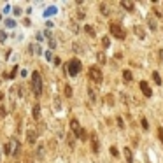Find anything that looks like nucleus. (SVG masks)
<instances>
[{"label": "nucleus", "mask_w": 163, "mask_h": 163, "mask_svg": "<svg viewBox=\"0 0 163 163\" xmlns=\"http://www.w3.org/2000/svg\"><path fill=\"white\" fill-rule=\"evenodd\" d=\"M109 32H110L116 39H119V40H123V39L126 37V32L123 30V27L119 25V23H109Z\"/></svg>", "instance_id": "obj_1"}, {"label": "nucleus", "mask_w": 163, "mask_h": 163, "mask_svg": "<svg viewBox=\"0 0 163 163\" xmlns=\"http://www.w3.org/2000/svg\"><path fill=\"white\" fill-rule=\"evenodd\" d=\"M67 72H68V76H72V77L77 76L81 72V61L77 58L70 60V61H68V65H67Z\"/></svg>", "instance_id": "obj_2"}, {"label": "nucleus", "mask_w": 163, "mask_h": 163, "mask_svg": "<svg viewBox=\"0 0 163 163\" xmlns=\"http://www.w3.org/2000/svg\"><path fill=\"white\" fill-rule=\"evenodd\" d=\"M32 86H33V91L35 95H42V79H40V74L39 72H33L32 74Z\"/></svg>", "instance_id": "obj_3"}, {"label": "nucleus", "mask_w": 163, "mask_h": 163, "mask_svg": "<svg viewBox=\"0 0 163 163\" xmlns=\"http://www.w3.org/2000/svg\"><path fill=\"white\" fill-rule=\"evenodd\" d=\"M89 79L93 81V83H102V79H104V76H102V70L97 67V65H93V67H89Z\"/></svg>", "instance_id": "obj_4"}, {"label": "nucleus", "mask_w": 163, "mask_h": 163, "mask_svg": "<svg viewBox=\"0 0 163 163\" xmlns=\"http://www.w3.org/2000/svg\"><path fill=\"white\" fill-rule=\"evenodd\" d=\"M140 91L144 93V97H153V91H151V88H149V84L146 83V81H140Z\"/></svg>", "instance_id": "obj_5"}, {"label": "nucleus", "mask_w": 163, "mask_h": 163, "mask_svg": "<svg viewBox=\"0 0 163 163\" xmlns=\"http://www.w3.org/2000/svg\"><path fill=\"white\" fill-rule=\"evenodd\" d=\"M27 140H28V144H35L37 142V132L35 130H28L27 132Z\"/></svg>", "instance_id": "obj_6"}, {"label": "nucleus", "mask_w": 163, "mask_h": 163, "mask_svg": "<svg viewBox=\"0 0 163 163\" xmlns=\"http://www.w3.org/2000/svg\"><path fill=\"white\" fill-rule=\"evenodd\" d=\"M11 154H14V156L19 154V142L16 140V138H12V140H11Z\"/></svg>", "instance_id": "obj_7"}, {"label": "nucleus", "mask_w": 163, "mask_h": 163, "mask_svg": "<svg viewBox=\"0 0 163 163\" xmlns=\"http://www.w3.org/2000/svg\"><path fill=\"white\" fill-rule=\"evenodd\" d=\"M121 7L132 12V11L135 9V2H130V0H128V2H126V0H123V2H121Z\"/></svg>", "instance_id": "obj_8"}, {"label": "nucleus", "mask_w": 163, "mask_h": 163, "mask_svg": "<svg viewBox=\"0 0 163 163\" xmlns=\"http://www.w3.org/2000/svg\"><path fill=\"white\" fill-rule=\"evenodd\" d=\"M91 147H93V153H98V147L100 146H98V140H97V135L95 133L91 135Z\"/></svg>", "instance_id": "obj_9"}, {"label": "nucleus", "mask_w": 163, "mask_h": 163, "mask_svg": "<svg viewBox=\"0 0 163 163\" xmlns=\"http://www.w3.org/2000/svg\"><path fill=\"white\" fill-rule=\"evenodd\" d=\"M133 32H135V35H137V37L146 39V32H144V28H142V27H133Z\"/></svg>", "instance_id": "obj_10"}, {"label": "nucleus", "mask_w": 163, "mask_h": 163, "mask_svg": "<svg viewBox=\"0 0 163 163\" xmlns=\"http://www.w3.org/2000/svg\"><path fill=\"white\" fill-rule=\"evenodd\" d=\"M70 128H72V132L77 135V133H79V130H81V126H79V121H77V119H72V121H70Z\"/></svg>", "instance_id": "obj_11"}, {"label": "nucleus", "mask_w": 163, "mask_h": 163, "mask_svg": "<svg viewBox=\"0 0 163 163\" xmlns=\"http://www.w3.org/2000/svg\"><path fill=\"white\" fill-rule=\"evenodd\" d=\"M32 116H33V119H39V118H40V107H39V105H33Z\"/></svg>", "instance_id": "obj_12"}, {"label": "nucleus", "mask_w": 163, "mask_h": 163, "mask_svg": "<svg viewBox=\"0 0 163 163\" xmlns=\"http://www.w3.org/2000/svg\"><path fill=\"white\" fill-rule=\"evenodd\" d=\"M123 153H125V158H126V161H128V163H132V161H133V154H132V151H130L128 147H125V151H123Z\"/></svg>", "instance_id": "obj_13"}, {"label": "nucleus", "mask_w": 163, "mask_h": 163, "mask_svg": "<svg viewBox=\"0 0 163 163\" xmlns=\"http://www.w3.org/2000/svg\"><path fill=\"white\" fill-rule=\"evenodd\" d=\"M147 23H149V28L154 32V30H156V21L153 19V14H149V16H147Z\"/></svg>", "instance_id": "obj_14"}, {"label": "nucleus", "mask_w": 163, "mask_h": 163, "mask_svg": "<svg viewBox=\"0 0 163 163\" xmlns=\"http://www.w3.org/2000/svg\"><path fill=\"white\" fill-rule=\"evenodd\" d=\"M123 79H125L126 83H130V81L133 79V76H132V72L128 70V68H126V70H123Z\"/></svg>", "instance_id": "obj_15"}, {"label": "nucleus", "mask_w": 163, "mask_h": 163, "mask_svg": "<svg viewBox=\"0 0 163 163\" xmlns=\"http://www.w3.org/2000/svg\"><path fill=\"white\" fill-rule=\"evenodd\" d=\"M84 30H86V33L89 37H95V28H93L91 25H84Z\"/></svg>", "instance_id": "obj_16"}, {"label": "nucleus", "mask_w": 163, "mask_h": 163, "mask_svg": "<svg viewBox=\"0 0 163 163\" xmlns=\"http://www.w3.org/2000/svg\"><path fill=\"white\" fill-rule=\"evenodd\" d=\"M58 11H56V7H48L46 9V12H44V16H53V14H56Z\"/></svg>", "instance_id": "obj_17"}, {"label": "nucleus", "mask_w": 163, "mask_h": 163, "mask_svg": "<svg viewBox=\"0 0 163 163\" xmlns=\"http://www.w3.org/2000/svg\"><path fill=\"white\" fill-rule=\"evenodd\" d=\"M77 137L81 138V140H88V133H86V130H79V133H77Z\"/></svg>", "instance_id": "obj_18"}, {"label": "nucleus", "mask_w": 163, "mask_h": 163, "mask_svg": "<svg viewBox=\"0 0 163 163\" xmlns=\"http://www.w3.org/2000/svg\"><path fill=\"white\" fill-rule=\"evenodd\" d=\"M100 9H102V14H104V16H109V14H110V12H109L107 4H100Z\"/></svg>", "instance_id": "obj_19"}, {"label": "nucleus", "mask_w": 163, "mask_h": 163, "mask_svg": "<svg viewBox=\"0 0 163 163\" xmlns=\"http://www.w3.org/2000/svg\"><path fill=\"white\" fill-rule=\"evenodd\" d=\"M153 81H154V84H161V77L158 72H153Z\"/></svg>", "instance_id": "obj_20"}, {"label": "nucleus", "mask_w": 163, "mask_h": 163, "mask_svg": "<svg viewBox=\"0 0 163 163\" xmlns=\"http://www.w3.org/2000/svg\"><path fill=\"white\" fill-rule=\"evenodd\" d=\"M88 93H89V100H91L93 104H95V102H97V97H95V91H93L91 88H88Z\"/></svg>", "instance_id": "obj_21"}, {"label": "nucleus", "mask_w": 163, "mask_h": 163, "mask_svg": "<svg viewBox=\"0 0 163 163\" xmlns=\"http://www.w3.org/2000/svg\"><path fill=\"white\" fill-rule=\"evenodd\" d=\"M18 68H19V67H14V68H12V72H11V74H5L4 77H11V79H14L16 74H18Z\"/></svg>", "instance_id": "obj_22"}, {"label": "nucleus", "mask_w": 163, "mask_h": 163, "mask_svg": "<svg viewBox=\"0 0 163 163\" xmlns=\"http://www.w3.org/2000/svg\"><path fill=\"white\" fill-rule=\"evenodd\" d=\"M97 58H98V63H100V65H104V63H105V55H104V53H98V55H97Z\"/></svg>", "instance_id": "obj_23"}, {"label": "nucleus", "mask_w": 163, "mask_h": 163, "mask_svg": "<svg viewBox=\"0 0 163 163\" xmlns=\"http://www.w3.org/2000/svg\"><path fill=\"white\" fill-rule=\"evenodd\" d=\"M102 46H104V48H109V46H110L109 37H102Z\"/></svg>", "instance_id": "obj_24"}, {"label": "nucleus", "mask_w": 163, "mask_h": 163, "mask_svg": "<svg viewBox=\"0 0 163 163\" xmlns=\"http://www.w3.org/2000/svg\"><path fill=\"white\" fill-rule=\"evenodd\" d=\"M65 97H68V98L72 97V88L70 86H65Z\"/></svg>", "instance_id": "obj_25"}, {"label": "nucleus", "mask_w": 163, "mask_h": 163, "mask_svg": "<svg viewBox=\"0 0 163 163\" xmlns=\"http://www.w3.org/2000/svg\"><path fill=\"white\" fill-rule=\"evenodd\" d=\"M74 138H76V135H72V133H68V140H67V142H68V146H70V147L74 146Z\"/></svg>", "instance_id": "obj_26"}, {"label": "nucleus", "mask_w": 163, "mask_h": 163, "mask_svg": "<svg viewBox=\"0 0 163 163\" xmlns=\"http://www.w3.org/2000/svg\"><path fill=\"white\" fill-rule=\"evenodd\" d=\"M116 123H118V126H119V128H125V123H123V118H119V116H118V118H116Z\"/></svg>", "instance_id": "obj_27"}, {"label": "nucleus", "mask_w": 163, "mask_h": 163, "mask_svg": "<svg viewBox=\"0 0 163 163\" xmlns=\"http://www.w3.org/2000/svg\"><path fill=\"white\" fill-rule=\"evenodd\" d=\"M109 153H110V154H112V156H114V158H116V156H119V153H118V149H116V147H114V146H112V147H110V149H109Z\"/></svg>", "instance_id": "obj_28"}, {"label": "nucleus", "mask_w": 163, "mask_h": 163, "mask_svg": "<svg viewBox=\"0 0 163 163\" xmlns=\"http://www.w3.org/2000/svg\"><path fill=\"white\" fill-rule=\"evenodd\" d=\"M5 114H7L5 107H2V105H0V119H2V118H5Z\"/></svg>", "instance_id": "obj_29"}, {"label": "nucleus", "mask_w": 163, "mask_h": 163, "mask_svg": "<svg viewBox=\"0 0 163 163\" xmlns=\"http://www.w3.org/2000/svg\"><path fill=\"white\" fill-rule=\"evenodd\" d=\"M30 51H35L37 55H42V51H40V48H37V46H30Z\"/></svg>", "instance_id": "obj_30"}, {"label": "nucleus", "mask_w": 163, "mask_h": 163, "mask_svg": "<svg viewBox=\"0 0 163 163\" xmlns=\"http://www.w3.org/2000/svg\"><path fill=\"white\" fill-rule=\"evenodd\" d=\"M5 25H7L9 28H14V27H16V23H14L12 19H7V21H5Z\"/></svg>", "instance_id": "obj_31"}, {"label": "nucleus", "mask_w": 163, "mask_h": 163, "mask_svg": "<svg viewBox=\"0 0 163 163\" xmlns=\"http://www.w3.org/2000/svg\"><path fill=\"white\" fill-rule=\"evenodd\" d=\"M142 128H144V130H149V123H147L146 118H142Z\"/></svg>", "instance_id": "obj_32"}, {"label": "nucleus", "mask_w": 163, "mask_h": 163, "mask_svg": "<svg viewBox=\"0 0 163 163\" xmlns=\"http://www.w3.org/2000/svg\"><path fill=\"white\" fill-rule=\"evenodd\" d=\"M4 154H11V144H5L4 146Z\"/></svg>", "instance_id": "obj_33"}, {"label": "nucleus", "mask_w": 163, "mask_h": 163, "mask_svg": "<svg viewBox=\"0 0 163 163\" xmlns=\"http://www.w3.org/2000/svg\"><path fill=\"white\" fill-rule=\"evenodd\" d=\"M158 138H160V142L163 144V130L161 128H158Z\"/></svg>", "instance_id": "obj_34"}, {"label": "nucleus", "mask_w": 163, "mask_h": 163, "mask_svg": "<svg viewBox=\"0 0 163 163\" xmlns=\"http://www.w3.org/2000/svg\"><path fill=\"white\" fill-rule=\"evenodd\" d=\"M44 56H46V60H53V53H51V51H48V53H44Z\"/></svg>", "instance_id": "obj_35"}, {"label": "nucleus", "mask_w": 163, "mask_h": 163, "mask_svg": "<svg viewBox=\"0 0 163 163\" xmlns=\"http://www.w3.org/2000/svg\"><path fill=\"white\" fill-rule=\"evenodd\" d=\"M110 97H112V95H107V98H105V102H107V104H109V105H110V104H112V102H114V100H112V98H110Z\"/></svg>", "instance_id": "obj_36"}, {"label": "nucleus", "mask_w": 163, "mask_h": 163, "mask_svg": "<svg viewBox=\"0 0 163 163\" xmlns=\"http://www.w3.org/2000/svg\"><path fill=\"white\" fill-rule=\"evenodd\" d=\"M5 40V32H0V42Z\"/></svg>", "instance_id": "obj_37"}, {"label": "nucleus", "mask_w": 163, "mask_h": 163, "mask_svg": "<svg viewBox=\"0 0 163 163\" xmlns=\"http://www.w3.org/2000/svg\"><path fill=\"white\" fill-rule=\"evenodd\" d=\"M49 48H51V49L56 48V42H55V40H49Z\"/></svg>", "instance_id": "obj_38"}, {"label": "nucleus", "mask_w": 163, "mask_h": 163, "mask_svg": "<svg viewBox=\"0 0 163 163\" xmlns=\"http://www.w3.org/2000/svg\"><path fill=\"white\" fill-rule=\"evenodd\" d=\"M21 14V9H18V7H14V16H19Z\"/></svg>", "instance_id": "obj_39"}, {"label": "nucleus", "mask_w": 163, "mask_h": 163, "mask_svg": "<svg viewBox=\"0 0 163 163\" xmlns=\"http://www.w3.org/2000/svg\"><path fill=\"white\" fill-rule=\"evenodd\" d=\"M77 18H79V19H83V18H84V12H83V11H79V14H77Z\"/></svg>", "instance_id": "obj_40"}, {"label": "nucleus", "mask_w": 163, "mask_h": 163, "mask_svg": "<svg viewBox=\"0 0 163 163\" xmlns=\"http://www.w3.org/2000/svg\"><path fill=\"white\" fill-rule=\"evenodd\" d=\"M158 55H160V61H163V49H160V53H158Z\"/></svg>", "instance_id": "obj_41"}, {"label": "nucleus", "mask_w": 163, "mask_h": 163, "mask_svg": "<svg viewBox=\"0 0 163 163\" xmlns=\"http://www.w3.org/2000/svg\"><path fill=\"white\" fill-rule=\"evenodd\" d=\"M4 100V93H0V102H2Z\"/></svg>", "instance_id": "obj_42"}, {"label": "nucleus", "mask_w": 163, "mask_h": 163, "mask_svg": "<svg viewBox=\"0 0 163 163\" xmlns=\"http://www.w3.org/2000/svg\"><path fill=\"white\" fill-rule=\"evenodd\" d=\"M0 160H2V149H0Z\"/></svg>", "instance_id": "obj_43"}]
</instances>
